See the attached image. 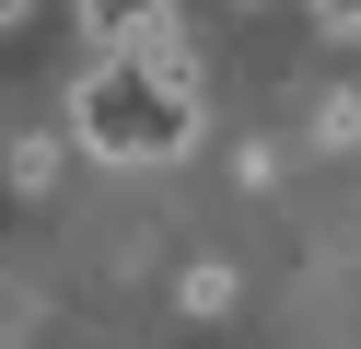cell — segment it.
Returning a JSON list of instances; mask_svg holds the SVG:
<instances>
[{"instance_id": "cell-3", "label": "cell", "mask_w": 361, "mask_h": 349, "mask_svg": "<svg viewBox=\"0 0 361 349\" xmlns=\"http://www.w3.org/2000/svg\"><path fill=\"white\" fill-rule=\"evenodd\" d=\"M0 163H12V186H24V198H47V186H59V140H47V128H24Z\"/></svg>"}, {"instance_id": "cell-1", "label": "cell", "mask_w": 361, "mask_h": 349, "mask_svg": "<svg viewBox=\"0 0 361 349\" xmlns=\"http://www.w3.org/2000/svg\"><path fill=\"white\" fill-rule=\"evenodd\" d=\"M71 140L105 152V163H175V152H198V59H187V35L164 23V35L128 47V59H94L82 93H71Z\"/></svg>"}, {"instance_id": "cell-4", "label": "cell", "mask_w": 361, "mask_h": 349, "mask_svg": "<svg viewBox=\"0 0 361 349\" xmlns=\"http://www.w3.org/2000/svg\"><path fill=\"white\" fill-rule=\"evenodd\" d=\"M314 140L350 152V140H361V93H314Z\"/></svg>"}, {"instance_id": "cell-6", "label": "cell", "mask_w": 361, "mask_h": 349, "mask_svg": "<svg viewBox=\"0 0 361 349\" xmlns=\"http://www.w3.org/2000/svg\"><path fill=\"white\" fill-rule=\"evenodd\" d=\"M12 23H24V0H0V35H12Z\"/></svg>"}, {"instance_id": "cell-2", "label": "cell", "mask_w": 361, "mask_h": 349, "mask_svg": "<svg viewBox=\"0 0 361 349\" xmlns=\"http://www.w3.org/2000/svg\"><path fill=\"white\" fill-rule=\"evenodd\" d=\"M82 12V35H94V59H128V47H152L175 23V0H71Z\"/></svg>"}, {"instance_id": "cell-5", "label": "cell", "mask_w": 361, "mask_h": 349, "mask_svg": "<svg viewBox=\"0 0 361 349\" xmlns=\"http://www.w3.org/2000/svg\"><path fill=\"white\" fill-rule=\"evenodd\" d=\"M314 12V35H361V0H303Z\"/></svg>"}]
</instances>
